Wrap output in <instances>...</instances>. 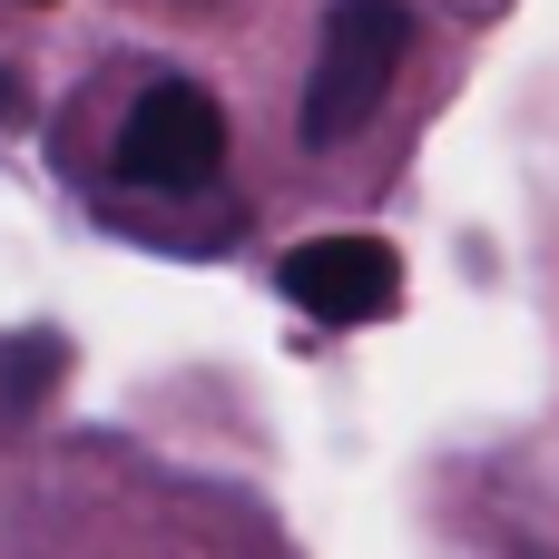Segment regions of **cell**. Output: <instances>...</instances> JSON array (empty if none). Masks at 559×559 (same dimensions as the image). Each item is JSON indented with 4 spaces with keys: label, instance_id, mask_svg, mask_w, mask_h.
<instances>
[{
    "label": "cell",
    "instance_id": "cell-2",
    "mask_svg": "<svg viewBox=\"0 0 559 559\" xmlns=\"http://www.w3.org/2000/svg\"><path fill=\"white\" fill-rule=\"evenodd\" d=\"M108 167H118V187L197 197V187L226 167V108H216V88H197V79H147L138 108L118 118Z\"/></svg>",
    "mask_w": 559,
    "mask_h": 559
},
{
    "label": "cell",
    "instance_id": "cell-3",
    "mask_svg": "<svg viewBox=\"0 0 559 559\" xmlns=\"http://www.w3.org/2000/svg\"><path fill=\"white\" fill-rule=\"evenodd\" d=\"M275 285H285L314 324H373V314L403 305V255H393L383 236H305V246L275 265Z\"/></svg>",
    "mask_w": 559,
    "mask_h": 559
},
{
    "label": "cell",
    "instance_id": "cell-5",
    "mask_svg": "<svg viewBox=\"0 0 559 559\" xmlns=\"http://www.w3.org/2000/svg\"><path fill=\"white\" fill-rule=\"evenodd\" d=\"M10 118H20V79H0V128H10Z\"/></svg>",
    "mask_w": 559,
    "mask_h": 559
},
{
    "label": "cell",
    "instance_id": "cell-4",
    "mask_svg": "<svg viewBox=\"0 0 559 559\" xmlns=\"http://www.w3.org/2000/svg\"><path fill=\"white\" fill-rule=\"evenodd\" d=\"M59 373H69V334H49V324H10V334H0V423L20 432V423L59 393Z\"/></svg>",
    "mask_w": 559,
    "mask_h": 559
},
{
    "label": "cell",
    "instance_id": "cell-6",
    "mask_svg": "<svg viewBox=\"0 0 559 559\" xmlns=\"http://www.w3.org/2000/svg\"><path fill=\"white\" fill-rule=\"evenodd\" d=\"M29 10H49V0H29Z\"/></svg>",
    "mask_w": 559,
    "mask_h": 559
},
{
    "label": "cell",
    "instance_id": "cell-1",
    "mask_svg": "<svg viewBox=\"0 0 559 559\" xmlns=\"http://www.w3.org/2000/svg\"><path fill=\"white\" fill-rule=\"evenodd\" d=\"M403 49H413V0H324L314 79H305V147H344L354 128H373Z\"/></svg>",
    "mask_w": 559,
    "mask_h": 559
}]
</instances>
